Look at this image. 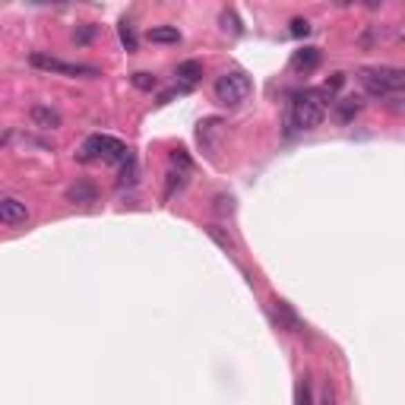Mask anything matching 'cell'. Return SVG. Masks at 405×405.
Instances as JSON below:
<instances>
[{
  "label": "cell",
  "mask_w": 405,
  "mask_h": 405,
  "mask_svg": "<svg viewBox=\"0 0 405 405\" xmlns=\"http://www.w3.org/2000/svg\"><path fill=\"white\" fill-rule=\"evenodd\" d=\"M95 196H98V190L92 187L89 180H79V184H73V187L67 190L70 202H95Z\"/></svg>",
  "instance_id": "11"
},
{
  "label": "cell",
  "mask_w": 405,
  "mask_h": 405,
  "mask_svg": "<svg viewBox=\"0 0 405 405\" xmlns=\"http://www.w3.org/2000/svg\"><path fill=\"white\" fill-rule=\"evenodd\" d=\"M200 79H202V64H200V60H184V64H178V83H180V89H194Z\"/></svg>",
  "instance_id": "7"
},
{
  "label": "cell",
  "mask_w": 405,
  "mask_h": 405,
  "mask_svg": "<svg viewBox=\"0 0 405 405\" xmlns=\"http://www.w3.org/2000/svg\"><path fill=\"white\" fill-rule=\"evenodd\" d=\"M29 117H32V124H35V127H41V130L60 127V114L54 111V108H48V105H35L29 111Z\"/></svg>",
  "instance_id": "9"
},
{
  "label": "cell",
  "mask_w": 405,
  "mask_h": 405,
  "mask_svg": "<svg viewBox=\"0 0 405 405\" xmlns=\"http://www.w3.org/2000/svg\"><path fill=\"white\" fill-rule=\"evenodd\" d=\"M149 41H156V45H178L180 32H178V26H152Z\"/></svg>",
  "instance_id": "10"
},
{
  "label": "cell",
  "mask_w": 405,
  "mask_h": 405,
  "mask_svg": "<svg viewBox=\"0 0 405 405\" xmlns=\"http://www.w3.org/2000/svg\"><path fill=\"white\" fill-rule=\"evenodd\" d=\"M323 117H326V105H323L320 92H301V95H294V102H292V124L298 130L320 127Z\"/></svg>",
  "instance_id": "3"
},
{
  "label": "cell",
  "mask_w": 405,
  "mask_h": 405,
  "mask_svg": "<svg viewBox=\"0 0 405 405\" xmlns=\"http://www.w3.org/2000/svg\"><path fill=\"white\" fill-rule=\"evenodd\" d=\"M83 162H95V158H102V162H127L130 158V149L127 143H120V140H114V136H105V133H95L89 136L83 143Z\"/></svg>",
  "instance_id": "4"
},
{
  "label": "cell",
  "mask_w": 405,
  "mask_h": 405,
  "mask_svg": "<svg viewBox=\"0 0 405 405\" xmlns=\"http://www.w3.org/2000/svg\"><path fill=\"white\" fill-rule=\"evenodd\" d=\"M120 184H136V158L133 156L124 162V178H120Z\"/></svg>",
  "instance_id": "18"
},
{
  "label": "cell",
  "mask_w": 405,
  "mask_h": 405,
  "mask_svg": "<svg viewBox=\"0 0 405 405\" xmlns=\"http://www.w3.org/2000/svg\"><path fill=\"white\" fill-rule=\"evenodd\" d=\"M276 317H279V320H282V323H285V326H288V330H292V332H298V330H301V320H298V314H294V310L288 308L285 301H276Z\"/></svg>",
  "instance_id": "12"
},
{
  "label": "cell",
  "mask_w": 405,
  "mask_h": 405,
  "mask_svg": "<svg viewBox=\"0 0 405 405\" xmlns=\"http://www.w3.org/2000/svg\"><path fill=\"white\" fill-rule=\"evenodd\" d=\"M209 234H212V238H216L218 241V244H222V247H232V238H225V234H222V232H218V228H209Z\"/></svg>",
  "instance_id": "22"
},
{
  "label": "cell",
  "mask_w": 405,
  "mask_h": 405,
  "mask_svg": "<svg viewBox=\"0 0 405 405\" xmlns=\"http://www.w3.org/2000/svg\"><path fill=\"white\" fill-rule=\"evenodd\" d=\"M361 86L368 89V95L386 98L399 95L405 89V70L399 67H364L361 70Z\"/></svg>",
  "instance_id": "1"
},
{
  "label": "cell",
  "mask_w": 405,
  "mask_h": 405,
  "mask_svg": "<svg viewBox=\"0 0 405 405\" xmlns=\"http://www.w3.org/2000/svg\"><path fill=\"white\" fill-rule=\"evenodd\" d=\"M254 92V83H250L247 73H241V70H228L216 79V102L225 108H238L244 105Z\"/></svg>",
  "instance_id": "2"
},
{
  "label": "cell",
  "mask_w": 405,
  "mask_h": 405,
  "mask_svg": "<svg viewBox=\"0 0 405 405\" xmlns=\"http://www.w3.org/2000/svg\"><path fill=\"white\" fill-rule=\"evenodd\" d=\"M117 32H120V41H124V48H127V51H136V32H133V26L124 19Z\"/></svg>",
  "instance_id": "15"
},
{
  "label": "cell",
  "mask_w": 405,
  "mask_h": 405,
  "mask_svg": "<svg viewBox=\"0 0 405 405\" xmlns=\"http://www.w3.org/2000/svg\"><path fill=\"white\" fill-rule=\"evenodd\" d=\"M292 67L298 73H310V70L320 67V48H301L298 54L292 57Z\"/></svg>",
  "instance_id": "8"
},
{
  "label": "cell",
  "mask_w": 405,
  "mask_h": 405,
  "mask_svg": "<svg viewBox=\"0 0 405 405\" xmlns=\"http://www.w3.org/2000/svg\"><path fill=\"white\" fill-rule=\"evenodd\" d=\"M336 108H339V117L342 120H352L361 111V102L358 98H342V102H336Z\"/></svg>",
  "instance_id": "14"
},
{
  "label": "cell",
  "mask_w": 405,
  "mask_h": 405,
  "mask_svg": "<svg viewBox=\"0 0 405 405\" xmlns=\"http://www.w3.org/2000/svg\"><path fill=\"white\" fill-rule=\"evenodd\" d=\"M32 67L38 70H48V73H57V76H73V79H95L102 76V70L92 67V64H67L60 57H48V54H32Z\"/></svg>",
  "instance_id": "5"
},
{
  "label": "cell",
  "mask_w": 405,
  "mask_h": 405,
  "mask_svg": "<svg viewBox=\"0 0 405 405\" xmlns=\"http://www.w3.org/2000/svg\"><path fill=\"white\" fill-rule=\"evenodd\" d=\"M298 405H314V399H310V386H308V380H304V383L298 386Z\"/></svg>",
  "instance_id": "21"
},
{
  "label": "cell",
  "mask_w": 405,
  "mask_h": 405,
  "mask_svg": "<svg viewBox=\"0 0 405 405\" xmlns=\"http://www.w3.org/2000/svg\"><path fill=\"white\" fill-rule=\"evenodd\" d=\"M232 209H234V200H232V196L218 194L216 196V212H218V216H225V212H232Z\"/></svg>",
  "instance_id": "20"
},
{
  "label": "cell",
  "mask_w": 405,
  "mask_h": 405,
  "mask_svg": "<svg viewBox=\"0 0 405 405\" xmlns=\"http://www.w3.org/2000/svg\"><path fill=\"white\" fill-rule=\"evenodd\" d=\"M130 83H133L140 92H152V89L158 86V79H156L152 73H146V70H140V73H133V76H130Z\"/></svg>",
  "instance_id": "13"
},
{
  "label": "cell",
  "mask_w": 405,
  "mask_h": 405,
  "mask_svg": "<svg viewBox=\"0 0 405 405\" xmlns=\"http://www.w3.org/2000/svg\"><path fill=\"white\" fill-rule=\"evenodd\" d=\"M292 35L294 38H308L310 35V23H308V19H292Z\"/></svg>",
  "instance_id": "19"
},
{
  "label": "cell",
  "mask_w": 405,
  "mask_h": 405,
  "mask_svg": "<svg viewBox=\"0 0 405 405\" xmlns=\"http://www.w3.org/2000/svg\"><path fill=\"white\" fill-rule=\"evenodd\" d=\"M342 83H346V73H332V79H330L326 86H330V89H339Z\"/></svg>",
  "instance_id": "23"
},
{
  "label": "cell",
  "mask_w": 405,
  "mask_h": 405,
  "mask_svg": "<svg viewBox=\"0 0 405 405\" xmlns=\"http://www.w3.org/2000/svg\"><path fill=\"white\" fill-rule=\"evenodd\" d=\"M218 23H222V29L232 32V35H238L241 26H238V16L232 13V10H222V16H218Z\"/></svg>",
  "instance_id": "16"
},
{
  "label": "cell",
  "mask_w": 405,
  "mask_h": 405,
  "mask_svg": "<svg viewBox=\"0 0 405 405\" xmlns=\"http://www.w3.org/2000/svg\"><path fill=\"white\" fill-rule=\"evenodd\" d=\"M92 38H95V26H83V29L73 32V41H76V45H89Z\"/></svg>",
  "instance_id": "17"
},
{
  "label": "cell",
  "mask_w": 405,
  "mask_h": 405,
  "mask_svg": "<svg viewBox=\"0 0 405 405\" xmlns=\"http://www.w3.org/2000/svg\"><path fill=\"white\" fill-rule=\"evenodd\" d=\"M26 218H29V209H26V202L13 200V196L0 200V222H3V225H23Z\"/></svg>",
  "instance_id": "6"
}]
</instances>
